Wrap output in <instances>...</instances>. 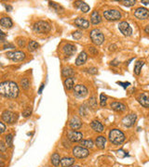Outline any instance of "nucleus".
<instances>
[{"label":"nucleus","instance_id":"1","mask_svg":"<svg viewBox=\"0 0 149 167\" xmlns=\"http://www.w3.org/2000/svg\"><path fill=\"white\" fill-rule=\"evenodd\" d=\"M20 90L18 84L12 81L0 83V96L8 98H16L19 96Z\"/></svg>","mask_w":149,"mask_h":167},{"label":"nucleus","instance_id":"2","mask_svg":"<svg viewBox=\"0 0 149 167\" xmlns=\"http://www.w3.org/2000/svg\"><path fill=\"white\" fill-rule=\"evenodd\" d=\"M109 140L114 145H120L125 140V135L119 129H112L109 133Z\"/></svg>","mask_w":149,"mask_h":167},{"label":"nucleus","instance_id":"3","mask_svg":"<svg viewBox=\"0 0 149 167\" xmlns=\"http://www.w3.org/2000/svg\"><path fill=\"white\" fill-rule=\"evenodd\" d=\"M33 30H34V32H36L37 33L45 35V33H48L50 32L51 26L50 23L47 22H44V20H38V22H36L34 24Z\"/></svg>","mask_w":149,"mask_h":167},{"label":"nucleus","instance_id":"4","mask_svg":"<svg viewBox=\"0 0 149 167\" xmlns=\"http://www.w3.org/2000/svg\"><path fill=\"white\" fill-rule=\"evenodd\" d=\"M89 36H91L92 43L95 44L96 46L102 45L103 41H105V35H103V33L99 29L91 30V33H89Z\"/></svg>","mask_w":149,"mask_h":167},{"label":"nucleus","instance_id":"5","mask_svg":"<svg viewBox=\"0 0 149 167\" xmlns=\"http://www.w3.org/2000/svg\"><path fill=\"white\" fill-rule=\"evenodd\" d=\"M18 117L19 116H18V113H17V112H13L11 111H8V110L3 111L2 115H1L2 120L9 124H15L17 120H18Z\"/></svg>","mask_w":149,"mask_h":167},{"label":"nucleus","instance_id":"6","mask_svg":"<svg viewBox=\"0 0 149 167\" xmlns=\"http://www.w3.org/2000/svg\"><path fill=\"white\" fill-rule=\"evenodd\" d=\"M6 57L8 59L11 60L12 61H23L25 59V53L23 52V51H9V52L6 53Z\"/></svg>","mask_w":149,"mask_h":167},{"label":"nucleus","instance_id":"7","mask_svg":"<svg viewBox=\"0 0 149 167\" xmlns=\"http://www.w3.org/2000/svg\"><path fill=\"white\" fill-rule=\"evenodd\" d=\"M103 17L107 20H119V19H121L122 15H121L120 11H119V10L109 9L103 11Z\"/></svg>","mask_w":149,"mask_h":167},{"label":"nucleus","instance_id":"8","mask_svg":"<svg viewBox=\"0 0 149 167\" xmlns=\"http://www.w3.org/2000/svg\"><path fill=\"white\" fill-rule=\"evenodd\" d=\"M89 154V149L84 147H81V146H77V147H75L73 149V155H74L75 158L83 159V158L88 157Z\"/></svg>","mask_w":149,"mask_h":167},{"label":"nucleus","instance_id":"9","mask_svg":"<svg viewBox=\"0 0 149 167\" xmlns=\"http://www.w3.org/2000/svg\"><path fill=\"white\" fill-rule=\"evenodd\" d=\"M74 95L77 98H85L88 95V88L83 84H77L74 87Z\"/></svg>","mask_w":149,"mask_h":167},{"label":"nucleus","instance_id":"10","mask_svg":"<svg viewBox=\"0 0 149 167\" xmlns=\"http://www.w3.org/2000/svg\"><path fill=\"white\" fill-rule=\"evenodd\" d=\"M119 29L125 36H130L132 33V29L127 22H121L119 24Z\"/></svg>","mask_w":149,"mask_h":167},{"label":"nucleus","instance_id":"11","mask_svg":"<svg viewBox=\"0 0 149 167\" xmlns=\"http://www.w3.org/2000/svg\"><path fill=\"white\" fill-rule=\"evenodd\" d=\"M82 138H83V135L80 132L71 130L67 133V138L71 142H79L82 140Z\"/></svg>","mask_w":149,"mask_h":167},{"label":"nucleus","instance_id":"12","mask_svg":"<svg viewBox=\"0 0 149 167\" xmlns=\"http://www.w3.org/2000/svg\"><path fill=\"white\" fill-rule=\"evenodd\" d=\"M134 16L139 20H146L149 17V10L145 8H138L134 11Z\"/></svg>","mask_w":149,"mask_h":167},{"label":"nucleus","instance_id":"13","mask_svg":"<svg viewBox=\"0 0 149 167\" xmlns=\"http://www.w3.org/2000/svg\"><path fill=\"white\" fill-rule=\"evenodd\" d=\"M137 119V115L134 114V113H130L129 115H127V116H125L123 118L122 120V124L124 126L126 127H130L132 126V125L134 124L135 121H136Z\"/></svg>","mask_w":149,"mask_h":167},{"label":"nucleus","instance_id":"14","mask_svg":"<svg viewBox=\"0 0 149 167\" xmlns=\"http://www.w3.org/2000/svg\"><path fill=\"white\" fill-rule=\"evenodd\" d=\"M63 51H64V55L66 57H71L75 53V51H77V47H75V46L72 45V44H66V45L64 46Z\"/></svg>","mask_w":149,"mask_h":167},{"label":"nucleus","instance_id":"15","mask_svg":"<svg viewBox=\"0 0 149 167\" xmlns=\"http://www.w3.org/2000/svg\"><path fill=\"white\" fill-rule=\"evenodd\" d=\"M69 126L73 130H77V129H79L82 126V122L80 121V119L77 116L72 117L70 122H69Z\"/></svg>","mask_w":149,"mask_h":167},{"label":"nucleus","instance_id":"16","mask_svg":"<svg viewBox=\"0 0 149 167\" xmlns=\"http://www.w3.org/2000/svg\"><path fill=\"white\" fill-rule=\"evenodd\" d=\"M74 23L78 27V28H81V29H88L89 26V22L84 18H77L75 20Z\"/></svg>","mask_w":149,"mask_h":167},{"label":"nucleus","instance_id":"17","mask_svg":"<svg viewBox=\"0 0 149 167\" xmlns=\"http://www.w3.org/2000/svg\"><path fill=\"white\" fill-rule=\"evenodd\" d=\"M137 100L142 106H144L145 108H149V96L146 93H142L141 95H139Z\"/></svg>","mask_w":149,"mask_h":167},{"label":"nucleus","instance_id":"18","mask_svg":"<svg viewBox=\"0 0 149 167\" xmlns=\"http://www.w3.org/2000/svg\"><path fill=\"white\" fill-rule=\"evenodd\" d=\"M87 60H88V54H87L85 51H82V52L79 53L77 60H75V65L81 66L82 64H84L86 62Z\"/></svg>","mask_w":149,"mask_h":167},{"label":"nucleus","instance_id":"19","mask_svg":"<svg viewBox=\"0 0 149 167\" xmlns=\"http://www.w3.org/2000/svg\"><path fill=\"white\" fill-rule=\"evenodd\" d=\"M75 7L78 9H80L82 12L87 13L88 11H89V6L84 1H75L74 3Z\"/></svg>","mask_w":149,"mask_h":167},{"label":"nucleus","instance_id":"20","mask_svg":"<svg viewBox=\"0 0 149 167\" xmlns=\"http://www.w3.org/2000/svg\"><path fill=\"white\" fill-rule=\"evenodd\" d=\"M110 107L112 108V110L119 112H123L126 111V106L123 103H121V102H117V101L112 102L110 104Z\"/></svg>","mask_w":149,"mask_h":167},{"label":"nucleus","instance_id":"21","mask_svg":"<svg viewBox=\"0 0 149 167\" xmlns=\"http://www.w3.org/2000/svg\"><path fill=\"white\" fill-rule=\"evenodd\" d=\"M0 25H1L3 28L9 29L13 26V22L11 19L9 18V17H3V18L0 19Z\"/></svg>","mask_w":149,"mask_h":167},{"label":"nucleus","instance_id":"22","mask_svg":"<svg viewBox=\"0 0 149 167\" xmlns=\"http://www.w3.org/2000/svg\"><path fill=\"white\" fill-rule=\"evenodd\" d=\"M75 163V159L71 157H65L61 159L60 164L62 167H71L74 165Z\"/></svg>","mask_w":149,"mask_h":167},{"label":"nucleus","instance_id":"23","mask_svg":"<svg viewBox=\"0 0 149 167\" xmlns=\"http://www.w3.org/2000/svg\"><path fill=\"white\" fill-rule=\"evenodd\" d=\"M91 22L92 24H94V25L99 24V23L102 22V18H101V16H100L98 11H93L91 13Z\"/></svg>","mask_w":149,"mask_h":167},{"label":"nucleus","instance_id":"24","mask_svg":"<svg viewBox=\"0 0 149 167\" xmlns=\"http://www.w3.org/2000/svg\"><path fill=\"white\" fill-rule=\"evenodd\" d=\"M105 143H106V138L105 137H103V136H100L95 140V145L100 149H103L105 148Z\"/></svg>","mask_w":149,"mask_h":167},{"label":"nucleus","instance_id":"25","mask_svg":"<svg viewBox=\"0 0 149 167\" xmlns=\"http://www.w3.org/2000/svg\"><path fill=\"white\" fill-rule=\"evenodd\" d=\"M91 128H92L95 132L102 133V132L103 131V125L99 121H97V120H94V121L91 122Z\"/></svg>","mask_w":149,"mask_h":167},{"label":"nucleus","instance_id":"26","mask_svg":"<svg viewBox=\"0 0 149 167\" xmlns=\"http://www.w3.org/2000/svg\"><path fill=\"white\" fill-rule=\"evenodd\" d=\"M62 74H63L64 77L69 78V77H72L73 75H74L75 71L72 67H64L63 71H62Z\"/></svg>","mask_w":149,"mask_h":167},{"label":"nucleus","instance_id":"27","mask_svg":"<svg viewBox=\"0 0 149 167\" xmlns=\"http://www.w3.org/2000/svg\"><path fill=\"white\" fill-rule=\"evenodd\" d=\"M64 86H65V88H66L67 90H71V89H73V88L75 87L74 79H73L72 77L66 78V79L64 80Z\"/></svg>","mask_w":149,"mask_h":167},{"label":"nucleus","instance_id":"28","mask_svg":"<svg viewBox=\"0 0 149 167\" xmlns=\"http://www.w3.org/2000/svg\"><path fill=\"white\" fill-rule=\"evenodd\" d=\"M80 145L81 147H84L86 149H92L93 146H94V143L91 140V139H85V140H81L80 141Z\"/></svg>","mask_w":149,"mask_h":167},{"label":"nucleus","instance_id":"29","mask_svg":"<svg viewBox=\"0 0 149 167\" xmlns=\"http://www.w3.org/2000/svg\"><path fill=\"white\" fill-rule=\"evenodd\" d=\"M60 162H61L60 155H59L57 152L53 153L52 156H51V163H52L55 167H58L60 165Z\"/></svg>","mask_w":149,"mask_h":167},{"label":"nucleus","instance_id":"30","mask_svg":"<svg viewBox=\"0 0 149 167\" xmlns=\"http://www.w3.org/2000/svg\"><path fill=\"white\" fill-rule=\"evenodd\" d=\"M144 62L143 60H138L136 63H135V66H134V73L136 74V75H139L141 73V71H142V67L144 66Z\"/></svg>","mask_w":149,"mask_h":167},{"label":"nucleus","instance_id":"31","mask_svg":"<svg viewBox=\"0 0 149 167\" xmlns=\"http://www.w3.org/2000/svg\"><path fill=\"white\" fill-rule=\"evenodd\" d=\"M39 47V44L36 42V41H34V40H31L29 41V44H28V50L30 52H34V51H36L37 48Z\"/></svg>","mask_w":149,"mask_h":167},{"label":"nucleus","instance_id":"32","mask_svg":"<svg viewBox=\"0 0 149 167\" xmlns=\"http://www.w3.org/2000/svg\"><path fill=\"white\" fill-rule=\"evenodd\" d=\"M5 140H6V145L7 147L11 148L13 146V136L11 134L7 135L5 137Z\"/></svg>","mask_w":149,"mask_h":167},{"label":"nucleus","instance_id":"33","mask_svg":"<svg viewBox=\"0 0 149 167\" xmlns=\"http://www.w3.org/2000/svg\"><path fill=\"white\" fill-rule=\"evenodd\" d=\"M21 84H22V87L24 90H28L30 87V82L28 80V78H23L21 80Z\"/></svg>","mask_w":149,"mask_h":167},{"label":"nucleus","instance_id":"34","mask_svg":"<svg viewBox=\"0 0 149 167\" xmlns=\"http://www.w3.org/2000/svg\"><path fill=\"white\" fill-rule=\"evenodd\" d=\"M31 114H32V108H31V107L25 108V109H24V111H23V116L25 117V118L29 117Z\"/></svg>","mask_w":149,"mask_h":167},{"label":"nucleus","instance_id":"35","mask_svg":"<svg viewBox=\"0 0 149 167\" xmlns=\"http://www.w3.org/2000/svg\"><path fill=\"white\" fill-rule=\"evenodd\" d=\"M100 105H101L102 107H105L106 105V100H107V97L105 96V94H101V96H100Z\"/></svg>","mask_w":149,"mask_h":167},{"label":"nucleus","instance_id":"36","mask_svg":"<svg viewBox=\"0 0 149 167\" xmlns=\"http://www.w3.org/2000/svg\"><path fill=\"white\" fill-rule=\"evenodd\" d=\"M72 35H73V37H74L75 39L78 40V39H80L82 37V32H81V31H75V32L73 33Z\"/></svg>","mask_w":149,"mask_h":167},{"label":"nucleus","instance_id":"37","mask_svg":"<svg viewBox=\"0 0 149 167\" xmlns=\"http://www.w3.org/2000/svg\"><path fill=\"white\" fill-rule=\"evenodd\" d=\"M124 6H126V7H131V6H133L135 4V0H128V1H120Z\"/></svg>","mask_w":149,"mask_h":167},{"label":"nucleus","instance_id":"38","mask_svg":"<svg viewBox=\"0 0 149 167\" xmlns=\"http://www.w3.org/2000/svg\"><path fill=\"white\" fill-rule=\"evenodd\" d=\"M50 3V7H52V8H54L56 10H60V9H63V8L59 5V4H57V3H55V2H48Z\"/></svg>","mask_w":149,"mask_h":167},{"label":"nucleus","instance_id":"39","mask_svg":"<svg viewBox=\"0 0 149 167\" xmlns=\"http://www.w3.org/2000/svg\"><path fill=\"white\" fill-rule=\"evenodd\" d=\"M7 145L3 141H0V152H6L7 151Z\"/></svg>","mask_w":149,"mask_h":167},{"label":"nucleus","instance_id":"40","mask_svg":"<svg viewBox=\"0 0 149 167\" xmlns=\"http://www.w3.org/2000/svg\"><path fill=\"white\" fill-rule=\"evenodd\" d=\"M17 43H18V45H19L20 47H23L24 46H25V39L24 38H18Z\"/></svg>","mask_w":149,"mask_h":167},{"label":"nucleus","instance_id":"41","mask_svg":"<svg viewBox=\"0 0 149 167\" xmlns=\"http://www.w3.org/2000/svg\"><path fill=\"white\" fill-rule=\"evenodd\" d=\"M117 156L120 158H124V157H126V156H128V154H127V152L122 151V149H120V151H117Z\"/></svg>","mask_w":149,"mask_h":167},{"label":"nucleus","instance_id":"42","mask_svg":"<svg viewBox=\"0 0 149 167\" xmlns=\"http://www.w3.org/2000/svg\"><path fill=\"white\" fill-rule=\"evenodd\" d=\"M89 105L92 107V108H96V102H95V98L92 97L91 100H89Z\"/></svg>","mask_w":149,"mask_h":167},{"label":"nucleus","instance_id":"43","mask_svg":"<svg viewBox=\"0 0 149 167\" xmlns=\"http://www.w3.org/2000/svg\"><path fill=\"white\" fill-rule=\"evenodd\" d=\"M5 131H6V125L2 122H0V134H3Z\"/></svg>","mask_w":149,"mask_h":167},{"label":"nucleus","instance_id":"44","mask_svg":"<svg viewBox=\"0 0 149 167\" xmlns=\"http://www.w3.org/2000/svg\"><path fill=\"white\" fill-rule=\"evenodd\" d=\"M89 51L92 53V55H96V54H98V51H97V49L95 48V47H93V46H89Z\"/></svg>","mask_w":149,"mask_h":167},{"label":"nucleus","instance_id":"45","mask_svg":"<svg viewBox=\"0 0 149 167\" xmlns=\"http://www.w3.org/2000/svg\"><path fill=\"white\" fill-rule=\"evenodd\" d=\"M97 70L96 68H89V69H88V71L89 73H91V74H96L97 73Z\"/></svg>","mask_w":149,"mask_h":167},{"label":"nucleus","instance_id":"46","mask_svg":"<svg viewBox=\"0 0 149 167\" xmlns=\"http://www.w3.org/2000/svg\"><path fill=\"white\" fill-rule=\"evenodd\" d=\"M117 84H121V86H122L124 88H127V87L130 84L129 83V82H126V83H122V82H117Z\"/></svg>","mask_w":149,"mask_h":167},{"label":"nucleus","instance_id":"47","mask_svg":"<svg viewBox=\"0 0 149 167\" xmlns=\"http://www.w3.org/2000/svg\"><path fill=\"white\" fill-rule=\"evenodd\" d=\"M8 47H10V48H14V46H13L12 44H6V45H4V46H3V48L6 49V48H8Z\"/></svg>","mask_w":149,"mask_h":167},{"label":"nucleus","instance_id":"48","mask_svg":"<svg viewBox=\"0 0 149 167\" xmlns=\"http://www.w3.org/2000/svg\"><path fill=\"white\" fill-rule=\"evenodd\" d=\"M44 87H45V84H41V86H40L39 89H38V94H42V91L44 89Z\"/></svg>","mask_w":149,"mask_h":167},{"label":"nucleus","instance_id":"49","mask_svg":"<svg viewBox=\"0 0 149 167\" xmlns=\"http://www.w3.org/2000/svg\"><path fill=\"white\" fill-rule=\"evenodd\" d=\"M6 7V9L8 10V11H11L12 10V7L11 6H9V5H5Z\"/></svg>","mask_w":149,"mask_h":167},{"label":"nucleus","instance_id":"50","mask_svg":"<svg viewBox=\"0 0 149 167\" xmlns=\"http://www.w3.org/2000/svg\"><path fill=\"white\" fill-rule=\"evenodd\" d=\"M5 42V37L0 35V43H4Z\"/></svg>","mask_w":149,"mask_h":167},{"label":"nucleus","instance_id":"51","mask_svg":"<svg viewBox=\"0 0 149 167\" xmlns=\"http://www.w3.org/2000/svg\"><path fill=\"white\" fill-rule=\"evenodd\" d=\"M144 32L146 33H148V35H149V25H147V26L144 28Z\"/></svg>","mask_w":149,"mask_h":167},{"label":"nucleus","instance_id":"52","mask_svg":"<svg viewBox=\"0 0 149 167\" xmlns=\"http://www.w3.org/2000/svg\"><path fill=\"white\" fill-rule=\"evenodd\" d=\"M141 2L144 5H149V1H146V0H142Z\"/></svg>","mask_w":149,"mask_h":167},{"label":"nucleus","instance_id":"53","mask_svg":"<svg viewBox=\"0 0 149 167\" xmlns=\"http://www.w3.org/2000/svg\"><path fill=\"white\" fill-rule=\"evenodd\" d=\"M4 166H5V162L0 160V167H4Z\"/></svg>","mask_w":149,"mask_h":167},{"label":"nucleus","instance_id":"54","mask_svg":"<svg viewBox=\"0 0 149 167\" xmlns=\"http://www.w3.org/2000/svg\"><path fill=\"white\" fill-rule=\"evenodd\" d=\"M0 35H2V36H5L6 35V33L4 32H2L1 30H0Z\"/></svg>","mask_w":149,"mask_h":167},{"label":"nucleus","instance_id":"55","mask_svg":"<svg viewBox=\"0 0 149 167\" xmlns=\"http://www.w3.org/2000/svg\"><path fill=\"white\" fill-rule=\"evenodd\" d=\"M72 167H81V166H79V165H73Z\"/></svg>","mask_w":149,"mask_h":167}]
</instances>
